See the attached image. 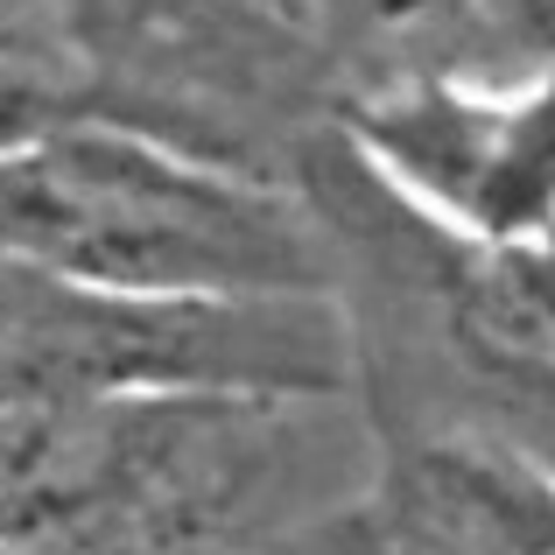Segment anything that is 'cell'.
I'll return each mask as SVG.
<instances>
[{
    "instance_id": "1",
    "label": "cell",
    "mask_w": 555,
    "mask_h": 555,
    "mask_svg": "<svg viewBox=\"0 0 555 555\" xmlns=\"http://www.w3.org/2000/svg\"><path fill=\"white\" fill-rule=\"evenodd\" d=\"M0 246L99 288H282L302 240L268 197L106 134L0 149Z\"/></svg>"
},
{
    "instance_id": "2",
    "label": "cell",
    "mask_w": 555,
    "mask_h": 555,
    "mask_svg": "<svg viewBox=\"0 0 555 555\" xmlns=\"http://www.w3.org/2000/svg\"><path fill=\"white\" fill-rule=\"evenodd\" d=\"M387 149L486 225V240H528L555 204V78L528 106H415L379 120Z\"/></svg>"
},
{
    "instance_id": "3",
    "label": "cell",
    "mask_w": 555,
    "mask_h": 555,
    "mask_svg": "<svg viewBox=\"0 0 555 555\" xmlns=\"http://www.w3.org/2000/svg\"><path fill=\"white\" fill-rule=\"evenodd\" d=\"M457 331L486 366L555 387V254L492 240L457 282Z\"/></svg>"
},
{
    "instance_id": "4",
    "label": "cell",
    "mask_w": 555,
    "mask_h": 555,
    "mask_svg": "<svg viewBox=\"0 0 555 555\" xmlns=\"http://www.w3.org/2000/svg\"><path fill=\"white\" fill-rule=\"evenodd\" d=\"M85 85V56L56 0H0V113L64 106Z\"/></svg>"
},
{
    "instance_id": "5",
    "label": "cell",
    "mask_w": 555,
    "mask_h": 555,
    "mask_svg": "<svg viewBox=\"0 0 555 555\" xmlns=\"http://www.w3.org/2000/svg\"><path fill=\"white\" fill-rule=\"evenodd\" d=\"M520 555H555V520H542V528H520Z\"/></svg>"
}]
</instances>
